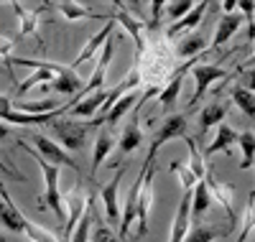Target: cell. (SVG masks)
Segmentation results:
<instances>
[{
    "label": "cell",
    "instance_id": "cell-1",
    "mask_svg": "<svg viewBox=\"0 0 255 242\" xmlns=\"http://www.w3.org/2000/svg\"><path fill=\"white\" fill-rule=\"evenodd\" d=\"M49 130L56 138V143L69 153V150H82L84 145H87V135L92 133V125L69 118V120H54L49 125Z\"/></svg>",
    "mask_w": 255,
    "mask_h": 242
},
{
    "label": "cell",
    "instance_id": "cell-2",
    "mask_svg": "<svg viewBox=\"0 0 255 242\" xmlns=\"http://www.w3.org/2000/svg\"><path fill=\"white\" fill-rule=\"evenodd\" d=\"M33 158H36V163L41 168V176H44V196H41L38 207L41 209H51L56 214V219L64 222V217H67V214H64V196L59 191V168L46 163L44 158H38L36 153H33Z\"/></svg>",
    "mask_w": 255,
    "mask_h": 242
},
{
    "label": "cell",
    "instance_id": "cell-3",
    "mask_svg": "<svg viewBox=\"0 0 255 242\" xmlns=\"http://www.w3.org/2000/svg\"><path fill=\"white\" fill-rule=\"evenodd\" d=\"M33 145H36V156L38 158H44L46 163H51V166H56V168H72V171H79V163L72 158V153H67L56 140H51V138H46V135H41V133H31V138H28Z\"/></svg>",
    "mask_w": 255,
    "mask_h": 242
},
{
    "label": "cell",
    "instance_id": "cell-4",
    "mask_svg": "<svg viewBox=\"0 0 255 242\" xmlns=\"http://www.w3.org/2000/svg\"><path fill=\"white\" fill-rule=\"evenodd\" d=\"M153 173H156V163L145 171L143 184L138 191V207H135V222H138V237H143L151 225V209H153Z\"/></svg>",
    "mask_w": 255,
    "mask_h": 242
},
{
    "label": "cell",
    "instance_id": "cell-5",
    "mask_svg": "<svg viewBox=\"0 0 255 242\" xmlns=\"http://www.w3.org/2000/svg\"><path fill=\"white\" fill-rule=\"evenodd\" d=\"M186 125H189V120H186V115H184V113L168 115V118L161 122V127H158V133H156V138H153L151 150H148V153H158L168 140H174V138H184V135H186Z\"/></svg>",
    "mask_w": 255,
    "mask_h": 242
},
{
    "label": "cell",
    "instance_id": "cell-6",
    "mask_svg": "<svg viewBox=\"0 0 255 242\" xmlns=\"http://www.w3.org/2000/svg\"><path fill=\"white\" fill-rule=\"evenodd\" d=\"M191 74H194V95H191V107H197L199 100L204 97V92L209 90L212 84H215L217 79H225L227 72L222 67H215V64H197V67H191Z\"/></svg>",
    "mask_w": 255,
    "mask_h": 242
},
{
    "label": "cell",
    "instance_id": "cell-7",
    "mask_svg": "<svg viewBox=\"0 0 255 242\" xmlns=\"http://www.w3.org/2000/svg\"><path fill=\"white\" fill-rule=\"evenodd\" d=\"M0 222H3V227H8L10 232H18V235H23L26 225H28V219L20 214V209L13 204L10 194L5 189H0Z\"/></svg>",
    "mask_w": 255,
    "mask_h": 242
},
{
    "label": "cell",
    "instance_id": "cell-8",
    "mask_svg": "<svg viewBox=\"0 0 255 242\" xmlns=\"http://www.w3.org/2000/svg\"><path fill=\"white\" fill-rule=\"evenodd\" d=\"M204 181H207V186H209L212 202H220V204H222V209L227 212L230 222H232V230H235V209H232V199H235V189L227 186V184H222V181H217V176L212 173V171H207V173H204Z\"/></svg>",
    "mask_w": 255,
    "mask_h": 242
},
{
    "label": "cell",
    "instance_id": "cell-9",
    "mask_svg": "<svg viewBox=\"0 0 255 242\" xmlns=\"http://www.w3.org/2000/svg\"><path fill=\"white\" fill-rule=\"evenodd\" d=\"M125 176V168H118V173L113 176V181L102 189V204H105V214H108L110 222H118L120 219V181Z\"/></svg>",
    "mask_w": 255,
    "mask_h": 242
},
{
    "label": "cell",
    "instance_id": "cell-10",
    "mask_svg": "<svg viewBox=\"0 0 255 242\" xmlns=\"http://www.w3.org/2000/svg\"><path fill=\"white\" fill-rule=\"evenodd\" d=\"M189 204H191V191H184L179 209L174 214V222H171V235H168V242H184L189 227H191V217H189Z\"/></svg>",
    "mask_w": 255,
    "mask_h": 242
},
{
    "label": "cell",
    "instance_id": "cell-11",
    "mask_svg": "<svg viewBox=\"0 0 255 242\" xmlns=\"http://www.w3.org/2000/svg\"><path fill=\"white\" fill-rule=\"evenodd\" d=\"M207 8H209L207 0L197 3L194 8H191V10L181 18V20H176V23H171V26L166 28V36H168V38H174V36H179V33H184V31H194V26H199V23H202V18H204Z\"/></svg>",
    "mask_w": 255,
    "mask_h": 242
},
{
    "label": "cell",
    "instance_id": "cell-12",
    "mask_svg": "<svg viewBox=\"0 0 255 242\" xmlns=\"http://www.w3.org/2000/svg\"><path fill=\"white\" fill-rule=\"evenodd\" d=\"M191 67H194V64H191V61H186L181 69H176V74L171 77V82H168V84L163 87V90L158 92V102H161V110H163V113H168V110H171V107L176 105V100H179V92H181V77H184V74H186Z\"/></svg>",
    "mask_w": 255,
    "mask_h": 242
},
{
    "label": "cell",
    "instance_id": "cell-13",
    "mask_svg": "<svg viewBox=\"0 0 255 242\" xmlns=\"http://www.w3.org/2000/svg\"><path fill=\"white\" fill-rule=\"evenodd\" d=\"M105 97H108V92H105V90H97V92L87 95L84 100H79L77 105H69L67 113H69L72 118H95V115L100 113V107H102Z\"/></svg>",
    "mask_w": 255,
    "mask_h": 242
},
{
    "label": "cell",
    "instance_id": "cell-14",
    "mask_svg": "<svg viewBox=\"0 0 255 242\" xmlns=\"http://www.w3.org/2000/svg\"><path fill=\"white\" fill-rule=\"evenodd\" d=\"M113 28H115V20H113V15H110L108 23H105V26H102V28H100V31H97V33H95V36L87 41V43H84V49L77 54V59H74V67L84 64V61H87V59H90V56H92V54H95L100 46H105V41H108V38L113 36ZM74 67H72V69H74Z\"/></svg>",
    "mask_w": 255,
    "mask_h": 242
},
{
    "label": "cell",
    "instance_id": "cell-15",
    "mask_svg": "<svg viewBox=\"0 0 255 242\" xmlns=\"http://www.w3.org/2000/svg\"><path fill=\"white\" fill-rule=\"evenodd\" d=\"M115 20H118V23L128 31V33H130L133 36V41H135V49L138 51H143L145 49V43H143V26H140V18H133L130 13H128L125 10V5L123 3H115Z\"/></svg>",
    "mask_w": 255,
    "mask_h": 242
},
{
    "label": "cell",
    "instance_id": "cell-16",
    "mask_svg": "<svg viewBox=\"0 0 255 242\" xmlns=\"http://www.w3.org/2000/svg\"><path fill=\"white\" fill-rule=\"evenodd\" d=\"M212 207V194H209V186L207 181H197L194 189H191V204H189V217H191V222L194 219H199L207 209Z\"/></svg>",
    "mask_w": 255,
    "mask_h": 242
},
{
    "label": "cell",
    "instance_id": "cell-17",
    "mask_svg": "<svg viewBox=\"0 0 255 242\" xmlns=\"http://www.w3.org/2000/svg\"><path fill=\"white\" fill-rule=\"evenodd\" d=\"M115 145V138H113V130L110 127H102L100 130V135L95 140V150H92V181H95V173L97 168L105 163V158H108V153L113 150Z\"/></svg>",
    "mask_w": 255,
    "mask_h": 242
},
{
    "label": "cell",
    "instance_id": "cell-18",
    "mask_svg": "<svg viewBox=\"0 0 255 242\" xmlns=\"http://www.w3.org/2000/svg\"><path fill=\"white\" fill-rule=\"evenodd\" d=\"M92 219H95V191L87 196V204H84V212L79 217V222L77 227L72 230L69 235V242H90V225H92Z\"/></svg>",
    "mask_w": 255,
    "mask_h": 242
},
{
    "label": "cell",
    "instance_id": "cell-19",
    "mask_svg": "<svg viewBox=\"0 0 255 242\" xmlns=\"http://www.w3.org/2000/svg\"><path fill=\"white\" fill-rule=\"evenodd\" d=\"M243 26V18L238 13H230V15H222L220 23H217V31H215V41H212V46H222V43H227L232 36L238 33V28Z\"/></svg>",
    "mask_w": 255,
    "mask_h": 242
},
{
    "label": "cell",
    "instance_id": "cell-20",
    "mask_svg": "<svg viewBox=\"0 0 255 242\" xmlns=\"http://www.w3.org/2000/svg\"><path fill=\"white\" fill-rule=\"evenodd\" d=\"M238 130L235 127H230L227 122H220V127H217V138L212 140L209 145H207V156H215V153H220V150H230L232 145L238 143Z\"/></svg>",
    "mask_w": 255,
    "mask_h": 242
},
{
    "label": "cell",
    "instance_id": "cell-21",
    "mask_svg": "<svg viewBox=\"0 0 255 242\" xmlns=\"http://www.w3.org/2000/svg\"><path fill=\"white\" fill-rule=\"evenodd\" d=\"M232 230H220V227H209V225H194V227H189L184 242H215L217 237H227Z\"/></svg>",
    "mask_w": 255,
    "mask_h": 242
},
{
    "label": "cell",
    "instance_id": "cell-22",
    "mask_svg": "<svg viewBox=\"0 0 255 242\" xmlns=\"http://www.w3.org/2000/svg\"><path fill=\"white\" fill-rule=\"evenodd\" d=\"M225 113H227V105L225 102H209L199 113V130H202V133H207L212 125H220L225 120Z\"/></svg>",
    "mask_w": 255,
    "mask_h": 242
},
{
    "label": "cell",
    "instance_id": "cell-23",
    "mask_svg": "<svg viewBox=\"0 0 255 242\" xmlns=\"http://www.w3.org/2000/svg\"><path fill=\"white\" fill-rule=\"evenodd\" d=\"M204 49H207V38H204L202 33H194V31H191L186 38L179 41L176 54H179L181 59H191V56H199Z\"/></svg>",
    "mask_w": 255,
    "mask_h": 242
},
{
    "label": "cell",
    "instance_id": "cell-24",
    "mask_svg": "<svg viewBox=\"0 0 255 242\" xmlns=\"http://www.w3.org/2000/svg\"><path fill=\"white\" fill-rule=\"evenodd\" d=\"M184 143H186V148H189V171L194 173L197 181H202L204 173H207V163H204L202 153H199V145H197L194 138H189V135H184Z\"/></svg>",
    "mask_w": 255,
    "mask_h": 242
},
{
    "label": "cell",
    "instance_id": "cell-25",
    "mask_svg": "<svg viewBox=\"0 0 255 242\" xmlns=\"http://www.w3.org/2000/svg\"><path fill=\"white\" fill-rule=\"evenodd\" d=\"M13 8H15V13L20 15V33H18V36H26V33L36 31V23H38V10H44V5L31 8V5H20V3H15Z\"/></svg>",
    "mask_w": 255,
    "mask_h": 242
},
{
    "label": "cell",
    "instance_id": "cell-26",
    "mask_svg": "<svg viewBox=\"0 0 255 242\" xmlns=\"http://www.w3.org/2000/svg\"><path fill=\"white\" fill-rule=\"evenodd\" d=\"M238 143H240V148H243L240 171H248V168H253V163H255V133H253V130H245V133L238 135Z\"/></svg>",
    "mask_w": 255,
    "mask_h": 242
},
{
    "label": "cell",
    "instance_id": "cell-27",
    "mask_svg": "<svg viewBox=\"0 0 255 242\" xmlns=\"http://www.w3.org/2000/svg\"><path fill=\"white\" fill-rule=\"evenodd\" d=\"M232 102H235L245 118H255V92L245 90V87H235L232 90Z\"/></svg>",
    "mask_w": 255,
    "mask_h": 242
},
{
    "label": "cell",
    "instance_id": "cell-28",
    "mask_svg": "<svg viewBox=\"0 0 255 242\" xmlns=\"http://www.w3.org/2000/svg\"><path fill=\"white\" fill-rule=\"evenodd\" d=\"M56 8L64 13V18H69V20H82V18H108V15L90 13L87 8L79 5V3H56Z\"/></svg>",
    "mask_w": 255,
    "mask_h": 242
},
{
    "label": "cell",
    "instance_id": "cell-29",
    "mask_svg": "<svg viewBox=\"0 0 255 242\" xmlns=\"http://www.w3.org/2000/svg\"><path fill=\"white\" fill-rule=\"evenodd\" d=\"M191 8H194V3H189V0H179V3H163V5H161V10H166V15L171 18L174 23H176V20H181Z\"/></svg>",
    "mask_w": 255,
    "mask_h": 242
},
{
    "label": "cell",
    "instance_id": "cell-30",
    "mask_svg": "<svg viewBox=\"0 0 255 242\" xmlns=\"http://www.w3.org/2000/svg\"><path fill=\"white\" fill-rule=\"evenodd\" d=\"M171 173H176V176H179V181H181L184 191H191V189H194L197 179H194V173L189 171V166H181L179 161H174V163H171Z\"/></svg>",
    "mask_w": 255,
    "mask_h": 242
},
{
    "label": "cell",
    "instance_id": "cell-31",
    "mask_svg": "<svg viewBox=\"0 0 255 242\" xmlns=\"http://www.w3.org/2000/svg\"><path fill=\"white\" fill-rule=\"evenodd\" d=\"M92 242H123V240H120L110 227H102V225H100V227L95 230V235H92Z\"/></svg>",
    "mask_w": 255,
    "mask_h": 242
},
{
    "label": "cell",
    "instance_id": "cell-32",
    "mask_svg": "<svg viewBox=\"0 0 255 242\" xmlns=\"http://www.w3.org/2000/svg\"><path fill=\"white\" fill-rule=\"evenodd\" d=\"M235 5H238V10H243V13L248 15L245 20H253L250 15H253V10H255V3H250V0H248V3H235Z\"/></svg>",
    "mask_w": 255,
    "mask_h": 242
},
{
    "label": "cell",
    "instance_id": "cell-33",
    "mask_svg": "<svg viewBox=\"0 0 255 242\" xmlns=\"http://www.w3.org/2000/svg\"><path fill=\"white\" fill-rule=\"evenodd\" d=\"M220 8L225 10V15H230V13H238V5H235V3H230V0H227V3H222Z\"/></svg>",
    "mask_w": 255,
    "mask_h": 242
},
{
    "label": "cell",
    "instance_id": "cell-34",
    "mask_svg": "<svg viewBox=\"0 0 255 242\" xmlns=\"http://www.w3.org/2000/svg\"><path fill=\"white\" fill-rule=\"evenodd\" d=\"M8 135H10V127H8L5 122H0V140H5Z\"/></svg>",
    "mask_w": 255,
    "mask_h": 242
},
{
    "label": "cell",
    "instance_id": "cell-35",
    "mask_svg": "<svg viewBox=\"0 0 255 242\" xmlns=\"http://www.w3.org/2000/svg\"><path fill=\"white\" fill-rule=\"evenodd\" d=\"M0 189H5V186H3V181H0Z\"/></svg>",
    "mask_w": 255,
    "mask_h": 242
},
{
    "label": "cell",
    "instance_id": "cell-36",
    "mask_svg": "<svg viewBox=\"0 0 255 242\" xmlns=\"http://www.w3.org/2000/svg\"><path fill=\"white\" fill-rule=\"evenodd\" d=\"M0 242H3V237H0Z\"/></svg>",
    "mask_w": 255,
    "mask_h": 242
}]
</instances>
